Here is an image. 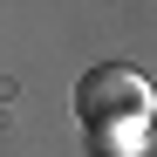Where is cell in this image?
<instances>
[{
	"label": "cell",
	"mask_w": 157,
	"mask_h": 157,
	"mask_svg": "<svg viewBox=\"0 0 157 157\" xmlns=\"http://www.w3.org/2000/svg\"><path fill=\"white\" fill-rule=\"evenodd\" d=\"M75 109L89 130H144L150 116V82L137 68H89L75 89Z\"/></svg>",
	"instance_id": "obj_1"
}]
</instances>
